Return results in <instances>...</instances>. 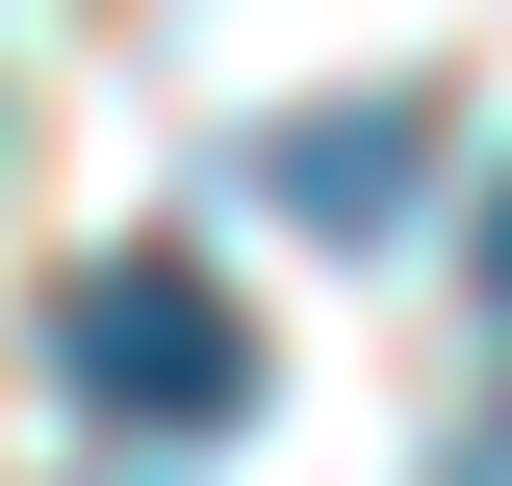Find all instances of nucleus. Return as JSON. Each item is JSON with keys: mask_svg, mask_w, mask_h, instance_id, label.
Masks as SVG:
<instances>
[{"mask_svg": "<svg viewBox=\"0 0 512 486\" xmlns=\"http://www.w3.org/2000/svg\"><path fill=\"white\" fill-rule=\"evenodd\" d=\"M52 384H77L103 435H231V410H256V307L205 282V256H77Z\"/></svg>", "mask_w": 512, "mask_h": 486, "instance_id": "f257e3e1", "label": "nucleus"}, {"mask_svg": "<svg viewBox=\"0 0 512 486\" xmlns=\"http://www.w3.org/2000/svg\"><path fill=\"white\" fill-rule=\"evenodd\" d=\"M256 205L384 231V205H410V103H282V128H256Z\"/></svg>", "mask_w": 512, "mask_h": 486, "instance_id": "f03ea898", "label": "nucleus"}]
</instances>
